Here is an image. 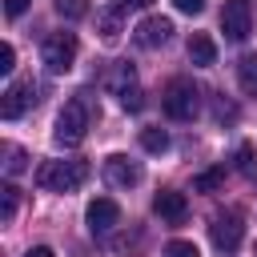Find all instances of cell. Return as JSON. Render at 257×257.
Segmentation results:
<instances>
[{"instance_id":"cell-18","label":"cell","mask_w":257,"mask_h":257,"mask_svg":"<svg viewBox=\"0 0 257 257\" xmlns=\"http://www.w3.org/2000/svg\"><path fill=\"white\" fill-rule=\"evenodd\" d=\"M4 157H8V161H4V173H8V177H20V173L28 169V153H24L20 145H8Z\"/></svg>"},{"instance_id":"cell-19","label":"cell","mask_w":257,"mask_h":257,"mask_svg":"<svg viewBox=\"0 0 257 257\" xmlns=\"http://www.w3.org/2000/svg\"><path fill=\"white\" fill-rule=\"evenodd\" d=\"M52 8H56V16H64V20L88 16V0H52Z\"/></svg>"},{"instance_id":"cell-11","label":"cell","mask_w":257,"mask_h":257,"mask_svg":"<svg viewBox=\"0 0 257 257\" xmlns=\"http://www.w3.org/2000/svg\"><path fill=\"white\" fill-rule=\"evenodd\" d=\"M153 213H157L161 221H169V225H181V221H185V213H189V201H185V193L165 189V193H157V197H153Z\"/></svg>"},{"instance_id":"cell-27","label":"cell","mask_w":257,"mask_h":257,"mask_svg":"<svg viewBox=\"0 0 257 257\" xmlns=\"http://www.w3.org/2000/svg\"><path fill=\"white\" fill-rule=\"evenodd\" d=\"M120 4H124V8H149L153 0H120Z\"/></svg>"},{"instance_id":"cell-5","label":"cell","mask_w":257,"mask_h":257,"mask_svg":"<svg viewBox=\"0 0 257 257\" xmlns=\"http://www.w3.org/2000/svg\"><path fill=\"white\" fill-rule=\"evenodd\" d=\"M221 32L233 44L249 40V32H253V0H225V8H221Z\"/></svg>"},{"instance_id":"cell-6","label":"cell","mask_w":257,"mask_h":257,"mask_svg":"<svg viewBox=\"0 0 257 257\" xmlns=\"http://www.w3.org/2000/svg\"><path fill=\"white\" fill-rule=\"evenodd\" d=\"M209 233H213V245L221 249V253H237V245H241V237H245V221H241V213H217L213 217V225H209Z\"/></svg>"},{"instance_id":"cell-17","label":"cell","mask_w":257,"mask_h":257,"mask_svg":"<svg viewBox=\"0 0 257 257\" xmlns=\"http://www.w3.org/2000/svg\"><path fill=\"white\" fill-rule=\"evenodd\" d=\"M141 149L145 153H165L169 149V133L165 128H141Z\"/></svg>"},{"instance_id":"cell-2","label":"cell","mask_w":257,"mask_h":257,"mask_svg":"<svg viewBox=\"0 0 257 257\" xmlns=\"http://www.w3.org/2000/svg\"><path fill=\"white\" fill-rule=\"evenodd\" d=\"M88 177V165L84 161H44L36 169V185L48 189V193H72L80 189Z\"/></svg>"},{"instance_id":"cell-13","label":"cell","mask_w":257,"mask_h":257,"mask_svg":"<svg viewBox=\"0 0 257 257\" xmlns=\"http://www.w3.org/2000/svg\"><path fill=\"white\" fill-rule=\"evenodd\" d=\"M120 16H124V4H120V0H116L112 8H104V12H100V36H104L108 44H112V40H116V36L124 32V24H120Z\"/></svg>"},{"instance_id":"cell-8","label":"cell","mask_w":257,"mask_h":257,"mask_svg":"<svg viewBox=\"0 0 257 257\" xmlns=\"http://www.w3.org/2000/svg\"><path fill=\"white\" fill-rule=\"evenodd\" d=\"M104 177H108V185H116V189H133V185H141V165L133 161V157H124V153H112L108 161H104Z\"/></svg>"},{"instance_id":"cell-16","label":"cell","mask_w":257,"mask_h":257,"mask_svg":"<svg viewBox=\"0 0 257 257\" xmlns=\"http://www.w3.org/2000/svg\"><path fill=\"white\" fill-rule=\"evenodd\" d=\"M221 181H225V165H213V169H205V173L193 177V189H197V193H217Z\"/></svg>"},{"instance_id":"cell-1","label":"cell","mask_w":257,"mask_h":257,"mask_svg":"<svg viewBox=\"0 0 257 257\" xmlns=\"http://www.w3.org/2000/svg\"><path fill=\"white\" fill-rule=\"evenodd\" d=\"M92 116H96V108H92V92H76V96L60 108L56 128H52V141H56L60 149H76V145L88 137Z\"/></svg>"},{"instance_id":"cell-23","label":"cell","mask_w":257,"mask_h":257,"mask_svg":"<svg viewBox=\"0 0 257 257\" xmlns=\"http://www.w3.org/2000/svg\"><path fill=\"white\" fill-rule=\"evenodd\" d=\"M12 68H16V48H12V44H0V72L8 76Z\"/></svg>"},{"instance_id":"cell-4","label":"cell","mask_w":257,"mask_h":257,"mask_svg":"<svg viewBox=\"0 0 257 257\" xmlns=\"http://www.w3.org/2000/svg\"><path fill=\"white\" fill-rule=\"evenodd\" d=\"M76 32H52L44 44H40V60L48 64V72H68L72 60H76Z\"/></svg>"},{"instance_id":"cell-20","label":"cell","mask_w":257,"mask_h":257,"mask_svg":"<svg viewBox=\"0 0 257 257\" xmlns=\"http://www.w3.org/2000/svg\"><path fill=\"white\" fill-rule=\"evenodd\" d=\"M16 201H20V189L16 185H4L0 189V221H12L16 217Z\"/></svg>"},{"instance_id":"cell-26","label":"cell","mask_w":257,"mask_h":257,"mask_svg":"<svg viewBox=\"0 0 257 257\" xmlns=\"http://www.w3.org/2000/svg\"><path fill=\"white\" fill-rule=\"evenodd\" d=\"M24 257H56V253H52V249H48V245H32V249H28V253H24Z\"/></svg>"},{"instance_id":"cell-10","label":"cell","mask_w":257,"mask_h":257,"mask_svg":"<svg viewBox=\"0 0 257 257\" xmlns=\"http://www.w3.org/2000/svg\"><path fill=\"white\" fill-rule=\"evenodd\" d=\"M84 221H88V229H92V233H112V229L120 225V205H116L112 197H96V201L88 205Z\"/></svg>"},{"instance_id":"cell-15","label":"cell","mask_w":257,"mask_h":257,"mask_svg":"<svg viewBox=\"0 0 257 257\" xmlns=\"http://www.w3.org/2000/svg\"><path fill=\"white\" fill-rule=\"evenodd\" d=\"M237 84H241V92L257 96V52H249V56L237 60Z\"/></svg>"},{"instance_id":"cell-14","label":"cell","mask_w":257,"mask_h":257,"mask_svg":"<svg viewBox=\"0 0 257 257\" xmlns=\"http://www.w3.org/2000/svg\"><path fill=\"white\" fill-rule=\"evenodd\" d=\"M108 88H112V96H116V100H120L124 92H133V88H137L133 64H112V72H108Z\"/></svg>"},{"instance_id":"cell-12","label":"cell","mask_w":257,"mask_h":257,"mask_svg":"<svg viewBox=\"0 0 257 257\" xmlns=\"http://www.w3.org/2000/svg\"><path fill=\"white\" fill-rule=\"evenodd\" d=\"M189 60H193L197 68H213V64H217V44H213L209 32H193V36H189Z\"/></svg>"},{"instance_id":"cell-7","label":"cell","mask_w":257,"mask_h":257,"mask_svg":"<svg viewBox=\"0 0 257 257\" xmlns=\"http://www.w3.org/2000/svg\"><path fill=\"white\" fill-rule=\"evenodd\" d=\"M32 100H36V84H32V76L12 80V84L4 88V96H0V116H4V120H16V116L28 112Z\"/></svg>"},{"instance_id":"cell-24","label":"cell","mask_w":257,"mask_h":257,"mask_svg":"<svg viewBox=\"0 0 257 257\" xmlns=\"http://www.w3.org/2000/svg\"><path fill=\"white\" fill-rule=\"evenodd\" d=\"M177 4V12H185V16H197V12H205V0H173Z\"/></svg>"},{"instance_id":"cell-25","label":"cell","mask_w":257,"mask_h":257,"mask_svg":"<svg viewBox=\"0 0 257 257\" xmlns=\"http://www.w3.org/2000/svg\"><path fill=\"white\" fill-rule=\"evenodd\" d=\"M24 8H28V0H4V16H8V20H16Z\"/></svg>"},{"instance_id":"cell-9","label":"cell","mask_w":257,"mask_h":257,"mask_svg":"<svg viewBox=\"0 0 257 257\" xmlns=\"http://www.w3.org/2000/svg\"><path fill=\"white\" fill-rule=\"evenodd\" d=\"M169 36H173V20H165V16H145L133 28V40L141 48H161V44H169Z\"/></svg>"},{"instance_id":"cell-3","label":"cell","mask_w":257,"mask_h":257,"mask_svg":"<svg viewBox=\"0 0 257 257\" xmlns=\"http://www.w3.org/2000/svg\"><path fill=\"white\" fill-rule=\"evenodd\" d=\"M161 108H165V116L169 120H193L197 112H201V88L193 84V80H173L169 88H165V96H161Z\"/></svg>"},{"instance_id":"cell-21","label":"cell","mask_w":257,"mask_h":257,"mask_svg":"<svg viewBox=\"0 0 257 257\" xmlns=\"http://www.w3.org/2000/svg\"><path fill=\"white\" fill-rule=\"evenodd\" d=\"M237 169H241L245 177H257V161H253V145H241V149H237Z\"/></svg>"},{"instance_id":"cell-22","label":"cell","mask_w":257,"mask_h":257,"mask_svg":"<svg viewBox=\"0 0 257 257\" xmlns=\"http://www.w3.org/2000/svg\"><path fill=\"white\" fill-rule=\"evenodd\" d=\"M165 257H201L193 241H169L165 245Z\"/></svg>"}]
</instances>
